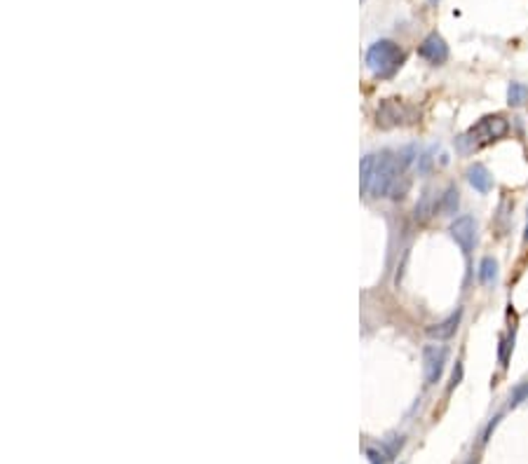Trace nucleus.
Masks as SVG:
<instances>
[{
    "label": "nucleus",
    "instance_id": "obj_11",
    "mask_svg": "<svg viewBox=\"0 0 528 464\" xmlns=\"http://www.w3.org/2000/svg\"><path fill=\"white\" fill-rule=\"evenodd\" d=\"M374 169H376V155H366V157H362V164H359V188H362V195H366L371 190Z\"/></svg>",
    "mask_w": 528,
    "mask_h": 464
},
{
    "label": "nucleus",
    "instance_id": "obj_16",
    "mask_svg": "<svg viewBox=\"0 0 528 464\" xmlns=\"http://www.w3.org/2000/svg\"><path fill=\"white\" fill-rule=\"evenodd\" d=\"M461 377H463V366H461V363H456V368H453V375H451V385H449V389H453L456 385H461Z\"/></svg>",
    "mask_w": 528,
    "mask_h": 464
},
{
    "label": "nucleus",
    "instance_id": "obj_14",
    "mask_svg": "<svg viewBox=\"0 0 528 464\" xmlns=\"http://www.w3.org/2000/svg\"><path fill=\"white\" fill-rule=\"evenodd\" d=\"M528 101V87L526 85H521V83H512L507 87V103L512 108H519V106H524V103Z\"/></svg>",
    "mask_w": 528,
    "mask_h": 464
},
{
    "label": "nucleus",
    "instance_id": "obj_12",
    "mask_svg": "<svg viewBox=\"0 0 528 464\" xmlns=\"http://www.w3.org/2000/svg\"><path fill=\"white\" fill-rule=\"evenodd\" d=\"M458 204H461V197H458L456 185H449L444 190V195L439 197V214L442 216H453L458 212Z\"/></svg>",
    "mask_w": 528,
    "mask_h": 464
},
{
    "label": "nucleus",
    "instance_id": "obj_7",
    "mask_svg": "<svg viewBox=\"0 0 528 464\" xmlns=\"http://www.w3.org/2000/svg\"><path fill=\"white\" fill-rule=\"evenodd\" d=\"M418 57L430 61V64H434V66H439L449 59V45H446V40L439 33H430L418 45Z\"/></svg>",
    "mask_w": 528,
    "mask_h": 464
},
{
    "label": "nucleus",
    "instance_id": "obj_4",
    "mask_svg": "<svg viewBox=\"0 0 528 464\" xmlns=\"http://www.w3.org/2000/svg\"><path fill=\"white\" fill-rule=\"evenodd\" d=\"M446 359H449V350L442 345H427L422 350V368H425V385H437L442 380Z\"/></svg>",
    "mask_w": 528,
    "mask_h": 464
},
{
    "label": "nucleus",
    "instance_id": "obj_18",
    "mask_svg": "<svg viewBox=\"0 0 528 464\" xmlns=\"http://www.w3.org/2000/svg\"><path fill=\"white\" fill-rule=\"evenodd\" d=\"M524 242H528V221H526V230H524Z\"/></svg>",
    "mask_w": 528,
    "mask_h": 464
},
{
    "label": "nucleus",
    "instance_id": "obj_17",
    "mask_svg": "<svg viewBox=\"0 0 528 464\" xmlns=\"http://www.w3.org/2000/svg\"><path fill=\"white\" fill-rule=\"evenodd\" d=\"M366 457H369V462H371V464H383V455L378 453V450H374V448L366 450Z\"/></svg>",
    "mask_w": 528,
    "mask_h": 464
},
{
    "label": "nucleus",
    "instance_id": "obj_5",
    "mask_svg": "<svg viewBox=\"0 0 528 464\" xmlns=\"http://www.w3.org/2000/svg\"><path fill=\"white\" fill-rule=\"evenodd\" d=\"M378 125L381 127H397V125H406V122H413V110L409 106H404L397 98H388L378 106Z\"/></svg>",
    "mask_w": 528,
    "mask_h": 464
},
{
    "label": "nucleus",
    "instance_id": "obj_9",
    "mask_svg": "<svg viewBox=\"0 0 528 464\" xmlns=\"http://www.w3.org/2000/svg\"><path fill=\"white\" fill-rule=\"evenodd\" d=\"M468 181H470L472 188H475L477 193H481V195L490 193V188H493V176H490V171L484 164H472L470 166Z\"/></svg>",
    "mask_w": 528,
    "mask_h": 464
},
{
    "label": "nucleus",
    "instance_id": "obj_8",
    "mask_svg": "<svg viewBox=\"0 0 528 464\" xmlns=\"http://www.w3.org/2000/svg\"><path fill=\"white\" fill-rule=\"evenodd\" d=\"M461 319H463V309H456V312L449 314L444 321L427 326V336L432 340H449L453 333L458 331V326H461Z\"/></svg>",
    "mask_w": 528,
    "mask_h": 464
},
{
    "label": "nucleus",
    "instance_id": "obj_15",
    "mask_svg": "<svg viewBox=\"0 0 528 464\" xmlns=\"http://www.w3.org/2000/svg\"><path fill=\"white\" fill-rule=\"evenodd\" d=\"M524 401H528V382H524V385H519L517 389H514L512 397H509V406H519V404H524Z\"/></svg>",
    "mask_w": 528,
    "mask_h": 464
},
{
    "label": "nucleus",
    "instance_id": "obj_1",
    "mask_svg": "<svg viewBox=\"0 0 528 464\" xmlns=\"http://www.w3.org/2000/svg\"><path fill=\"white\" fill-rule=\"evenodd\" d=\"M399 181H406V166L399 162L397 153L383 151L381 155H376V169H374V181H371L369 195L395 197V200H399L409 188V185H399Z\"/></svg>",
    "mask_w": 528,
    "mask_h": 464
},
{
    "label": "nucleus",
    "instance_id": "obj_2",
    "mask_svg": "<svg viewBox=\"0 0 528 464\" xmlns=\"http://www.w3.org/2000/svg\"><path fill=\"white\" fill-rule=\"evenodd\" d=\"M404 64L402 47L393 40H376L366 49V68L376 78H393Z\"/></svg>",
    "mask_w": 528,
    "mask_h": 464
},
{
    "label": "nucleus",
    "instance_id": "obj_13",
    "mask_svg": "<svg viewBox=\"0 0 528 464\" xmlns=\"http://www.w3.org/2000/svg\"><path fill=\"white\" fill-rule=\"evenodd\" d=\"M495 280H498V261L486 256L479 263V282L484 284V286H493Z\"/></svg>",
    "mask_w": 528,
    "mask_h": 464
},
{
    "label": "nucleus",
    "instance_id": "obj_10",
    "mask_svg": "<svg viewBox=\"0 0 528 464\" xmlns=\"http://www.w3.org/2000/svg\"><path fill=\"white\" fill-rule=\"evenodd\" d=\"M437 212H439L437 197L432 195V190H425V193H422V197L418 200V204H415V221L425 223V221H430Z\"/></svg>",
    "mask_w": 528,
    "mask_h": 464
},
{
    "label": "nucleus",
    "instance_id": "obj_3",
    "mask_svg": "<svg viewBox=\"0 0 528 464\" xmlns=\"http://www.w3.org/2000/svg\"><path fill=\"white\" fill-rule=\"evenodd\" d=\"M509 132V122L502 115H486L481 117L477 125H472L468 129V134L461 139L463 151H472V148H481L488 146L493 141H500L502 136H507Z\"/></svg>",
    "mask_w": 528,
    "mask_h": 464
},
{
    "label": "nucleus",
    "instance_id": "obj_6",
    "mask_svg": "<svg viewBox=\"0 0 528 464\" xmlns=\"http://www.w3.org/2000/svg\"><path fill=\"white\" fill-rule=\"evenodd\" d=\"M451 237L456 239V244L461 246V251L468 256V253L475 249V242H477V221L472 216H458L456 221L451 223L449 227Z\"/></svg>",
    "mask_w": 528,
    "mask_h": 464
}]
</instances>
